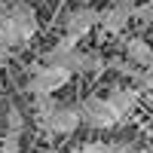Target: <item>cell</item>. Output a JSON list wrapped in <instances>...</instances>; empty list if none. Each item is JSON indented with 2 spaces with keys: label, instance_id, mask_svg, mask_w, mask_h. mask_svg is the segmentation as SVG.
Here are the masks:
<instances>
[{
  "label": "cell",
  "instance_id": "6da1fadb",
  "mask_svg": "<svg viewBox=\"0 0 153 153\" xmlns=\"http://www.w3.org/2000/svg\"><path fill=\"white\" fill-rule=\"evenodd\" d=\"M71 76L74 74L68 68H61V65H40L31 74L28 92L31 95H55V92H61V89L71 83Z\"/></svg>",
  "mask_w": 153,
  "mask_h": 153
},
{
  "label": "cell",
  "instance_id": "7a4b0ae2",
  "mask_svg": "<svg viewBox=\"0 0 153 153\" xmlns=\"http://www.w3.org/2000/svg\"><path fill=\"white\" fill-rule=\"evenodd\" d=\"M80 113H83V123L92 126V129H113L117 123H123V117L113 110V104L101 95H89L80 104Z\"/></svg>",
  "mask_w": 153,
  "mask_h": 153
},
{
  "label": "cell",
  "instance_id": "3957f363",
  "mask_svg": "<svg viewBox=\"0 0 153 153\" xmlns=\"http://www.w3.org/2000/svg\"><path fill=\"white\" fill-rule=\"evenodd\" d=\"M0 16H6L16 28L22 31L25 40H31V37L40 31V22H37V9L28 3V0H6V3H0Z\"/></svg>",
  "mask_w": 153,
  "mask_h": 153
},
{
  "label": "cell",
  "instance_id": "277c9868",
  "mask_svg": "<svg viewBox=\"0 0 153 153\" xmlns=\"http://www.w3.org/2000/svg\"><path fill=\"white\" fill-rule=\"evenodd\" d=\"M92 28H101V9L89 6V3L71 9L68 16H65V34L76 37V40H83V37L92 31Z\"/></svg>",
  "mask_w": 153,
  "mask_h": 153
},
{
  "label": "cell",
  "instance_id": "5b68a950",
  "mask_svg": "<svg viewBox=\"0 0 153 153\" xmlns=\"http://www.w3.org/2000/svg\"><path fill=\"white\" fill-rule=\"evenodd\" d=\"M135 19V3L132 0H113V6L101 12V31L104 34H123Z\"/></svg>",
  "mask_w": 153,
  "mask_h": 153
},
{
  "label": "cell",
  "instance_id": "8992f818",
  "mask_svg": "<svg viewBox=\"0 0 153 153\" xmlns=\"http://www.w3.org/2000/svg\"><path fill=\"white\" fill-rule=\"evenodd\" d=\"M80 123H83L80 104H61V107L52 113L46 132H49V135H74L76 129H80Z\"/></svg>",
  "mask_w": 153,
  "mask_h": 153
},
{
  "label": "cell",
  "instance_id": "52a82bcc",
  "mask_svg": "<svg viewBox=\"0 0 153 153\" xmlns=\"http://www.w3.org/2000/svg\"><path fill=\"white\" fill-rule=\"evenodd\" d=\"M126 55H129V61L138 65V68H150L153 65V46L147 40H141V37H129V40H126Z\"/></svg>",
  "mask_w": 153,
  "mask_h": 153
},
{
  "label": "cell",
  "instance_id": "ba28073f",
  "mask_svg": "<svg viewBox=\"0 0 153 153\" xmlns=\"http://www.w3.org/2000/svg\"><path fill=\"white\" fill-rule=\"evenodd\" d=\"M107 101L113 104V110L126 120V117L138 107V89H113V92L107 95Z\"/></svg>",
  "mask_w": 153,
  "mask_h": 153
},
{
  "label": "cell",
  "instance_id": "9c48e42d",
  "mask_svg": "<svg viewBox=\"0 0 153 153\" xmlns=\"http://www.w3.org/2000/svg\"><path fill=\"white\" fill-rule=\"evenodd\" d=\"M61 104L55 101V95H34V120L43 132H46V126H49V120H52V113Z\"/></svg>",
  "mask_w": 153,
  "mask_h": 153
},
{
  "label": "cell",
  "instance_id": "30bf717a",
  "mask_svg": "<svg viewBox=\"0 0 153 153\" xmlns=\"http://www.w3.org/2000/svg\"><path fill=\"white\" fill-rule=\"evenodd\" d=\"M135 147L129 141H89L76 153H132Z\"/></svg>",
  "mask_w": 153,
  "mask_h": 153
},
{
  "label": "cell",
  "instance_id": "8fae6325",
  "mask_svg": "<svg viewBox=\"0 0 153 153\" xmlns=\"http://www.w3.org/2000/svg\"><path fill=\"white\" fill-rule=\"evenodd\" d=\"M22 43H28V40L22 37V31H19L6 16H0V49H16V46H22Z\"/></svg>",
  "mask_w": 153,
  "mask_h": 153
},
{
  "label": "cell",
  "instance_id": "7c38bea8",
  "mask_svg": "<svg viewBox=\"0 0 153 153\" xmlns=\"http://www.w3.org/2000/svg\"><path fill=\"white\" fill-rule=\"evenodd\" d=\"M0 153H22V132L6 129V138L0 144Z\"/></svg>",
  "mask_w": 153,
  "mask_h": 153
},
{
  "label": "cell",
  "instance_id": "4fadbf2b",
  "mask_svg": "<svg viewBox=\"0 0 153 153\" xmlns=\"http://www.w3.org/2000/svg\"><path fill=\"white\" fill-rule=\"evenodd\" d=\"M6 129H16V132H25V117H22V110L16 107V104H9V110H6Z\"/></svg>",
  "mask_w": 153,
  "mask_h": 153
},
{
  "label": "cell",
  "instance_id": "5bb4252c",
  "mask_svg": "<svg viewBox=\"0 0 153 153\" xmlns=\"http://www.w3.org/2000/svg\"><path fill=\"white\" fill-rule=\"evenodd\" d=\"M135 19H138V22L153 25V3H141V6H135Z\"/></svg>",
  "mask_w": 153,
  "mask_h": 153
},
{
  "label": "cell",
  "instance_id": "9a60e30c",
  "mask_svg": "<svg viewBox=\"0 0 153 153\" xmlns=\"http://www.w3.org/2000/svg\"><path fill=\"white\" fill-rule=\"evenodd\" d=\"M141 83H144V89H147V92H153V65H150V68H144Z\"/></svg>",
  "mask_w": 153,
  "mask_h": 153
},
{
  "label": "cell",
  "instance_id": "2e32d148",
  "mask_svg": "<svg viewBox=\"0 0 153 153\" xmlns=\"http://www.w3.org/2000/svg\"><path fill=\"white\" fill-rule=\"evenodd\" d=\"M132 153H153V147H138V150H132Z\"/></svg>",
  "mask_w": 153,
  "mask_h": 153
}]
</instances>
